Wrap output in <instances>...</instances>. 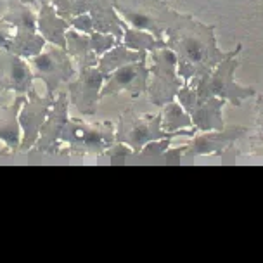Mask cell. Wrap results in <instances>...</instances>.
Returning <instances> with one entry per match:
<instances>
[{"mask_svg":"<svg viewBox=\"0 0 263 263\" xmlns=\"http://www.w3.org/2000/svg\"><path fill=\"white\" fill-rule=\"evenodd\" d=\"M164 42L177 55V69L184 83L194 85L227 58L215 39V26L197 21L191 14H180L164 33Z\"/></svg>","mask_w":263,"mask_h":263,"instance_id":"6da1fadb","label":"cell"},{"mask_svg":"<svg viewBox=\"0 0 263 263\" xmlns=\"http://www.w3.org/2000/svg\"><path fill=\"white\" fill-rule=\"evenodd\" d=\"M116 125L112 121L87 123L80 118H68L61 134V154L66 156H104L116 142Z\"/></svg>","mask_w":263,"mask_h":263,"instance_id":"7a4b0ae2","label":"cell"},{"mask_svg":"<svg viewBox=\"0 0 263 263\" xmlns=\"http://www.w3.org/2000/svg\"><path fill=\"white\" fill-rule=\"evenodd\" d=\"M111 4L126 26L153 33L158 40H164V33L178 17L164 0H111Z\"/></svg>","mask_w":263,"mask_h":263,"instance_id":"3957f363","label":"cell"},{"mask_svg":"<svg viewBox=\"0 0 263 263\" xmlns=\"http://www.w3.org/2000/svg\"><path fill=\"white\" fill-rule=\"evenodd\" d=\"M242 45L239 44L236 50L229 52V55L225 58L222 63H218L213 68V71L208 73L206 77H203L199 82H196L194 90L197 96V101H204L210 97H220L225 102H230L234 106H241L244 99L255 96V90L250 87H242L239 85L234 78L237 68V55L241 52Z\"/></svg>","mask_w":263,"mask_h":263,"instance_id":"277c9868","label":"cell"},{"mask_svg":"<svg viewBox=\"0 0 263 263\" xmlns=\"http://www.w3.org/2000/svg\"><path fill=\"white\" fill-rule=\"evenodd\" d=\"M149 83L147 93L149 101L154 106L163 107L166 102L177 97L184 80L180 78L177 69V55L168 45L149 52Z\"/></svg>","mask_w":263,"mask_h":263,"instance_id":"5b68a950","label":"cell"},{"mask_svg":"<svg viewBox=\"0 0 263 263\" xmlns=\"http://www.w3.org/2000/svg\"><path fill=\"white\" fill-rule=\"evenodd\" d=\"M26 61L31 66L33 77L45 83L49 96H55L61 87L68 85L77 77V64L71 55L66 49L54 44H47L42 52Z\"/></svg>","mask_w":263,"mask_h":263,"instance_id":"8992f818","label":"cell"},{"mask_svg":"<svg viewBox=\"0 0 263 263\" xmlns=\"http://www.w3.org/2000/svg\"><path fill=\"white\" fill-rule=\"evenodd\" d=\"M164 137L177 139L175 134H168L161 126V111L156 115H137L134 109H123L118 116L115 139L123 142L137 154L147 142Z\"/></svg>","mask_w":263,"mask_h":263,"instance_id":"52a82bcc","label":"cell"},{"mask_svg":"<svg viewBox=\"0 0 263 263\" xmlns=\"http://www.w3.org/2000/svg\"><path fill=\"white\" fill-rule=\"evenodd\" d=\"M52 4L59 16L66 17V20L77 16V14L88 12L93 20L96 31L111 33L121 42L126 25L115 11L111 0H52Z\"/></svg>","mask_w":263,"mask_h":263,"instance_id":"ba28073f","label":"cell"},{"mask_svg":"<svg viewBox=\"0 0 263 263\" xmlns=\"http://www.w3.org/2000/svg\"><path fill=\"white\" fill-rule=\"evenodd\" d=\"M175 99L189 112L192 126H196L197 132L222 130L225 126L222 118V109L225 106L223 99L210 97L204 99V101H197L194 87H191L189 83H184L180 87Z\"/></svg>","mask_w":263,"mask_h":263,"instance_id":"9c48e42d","label":"cell"},{"mask_svg":"<svg viewBox=\"0 0 263 263\" xmlns=\"http://www.w3.org/2000/svg\"><path fill=\"white\" fill-rule=\"evenodd\" d=\"M106 77L97 69V66L77 69V77L68 83V97L71 104L83 116H93L101 101V90Z\"/></svg>","mask_w":263,"mask_h":263,"instance_id":"30bf717a","label":"cell"},{"mask_svg":"<svg viewBox=\"0 0 263 263\" xmlns=\"http://www.w3.org/2000/svg\"><path fill=\"white\" fill-rule=\"evenodd\" d=\"M149 83V66L147 58H142L134 63L120 66L109 73L104 80V85L101 90L102 97H115L121 92L130 93L132 99H137L139 96L147 92Z\"/></svg>","mask_w":263,"mask_h":263,"instance_id":"8fae6325","label":"cell"},{"mask_svg":"<svg viewBox=\"0 0 263 263\" xmlns=\"http://www.w3.org/2000/svg\"><path fill=\"white\" fill-rule=\"evenodd\" d=\"M55 96H44L33 90L26 96V101L23 102L20 109V125H21V145L20 153H28L33 149L40 135V128L44 125L45 118L49 116L50 107L54 104Z\"/></svg>","mask_w":263,"mask_h":263,"instance_id":"7c38bea8","label":"cell"},{"mask_svg":"<svg viewBox=\"0 0 263 263\" xmlns=\"http://www.w3.org/2000/svg\"><path fill=\"white\" fill-rule=\"evenodd\" d=\"M69 118V97L66 90L55 93L54 104L50 107L49 116L45 118L40 128V135L31 151L44 154H61V134L64 130L66 121Z\"/></svg>","mask_w":263,"mask_h":263,"instance_id":"4fadbf2b","label":"cell"},{"mask_svg":"<svg viewBox=\"0 0 263 263\" xmlns=\"http://www.w3.org/2000/svg\"><path fill=\"white\" fill-rule=\"evenodd\" d=\"M248 134L246 126H223L222 130H210L199 135H192L185 145H182L180 158L217 156L230 147L237 139Z\"/></svg>","mask_w":263,"mask_h":263,"instance_id":"5bb4252c","label":"cell"},{"mask_svg":"<svg viewBox=\"0 0 263 263\" xmlns=\"http://www.w3.org/2000/svg\"><path fill=\"white\" fill-rule=\"evenodd\" d=\"M33 71L25 58L0 50V92H14L28 96L33 88Z\"/></svg>","mask_w":263,"mask_h":263,"instance_id":"9a60e30c","label":"cell"},{"mask_svg":"<svg viewBox=\"0 0 263 263\" xmlns=\"http://www.w3.org/2000/svg\"><path fill=\"white\" fill-rule=\"evenodd\" d=\"M69 30V21L59 16L54 4H45L36 12V31L45 39L47 44H54L66 49V31Z\"/></svg>","mask_w":263,"mask_h":263,"instance_id":"2e32d148","label":"cell"},{"mask_svg":"<svg viewBox=\"0 0 263 263\" xmlns=\"http://www.w3.org/2000/svg\"><path fill=\"white\" fill-rule=\"evenodd\" d=\"M26 96L16 93L14 101L9 106L0 107V140L6 147L14 153H20L21 145V125H20V109Z\"/></svg>","mask_w":263,"mask_h":263,"instance_id":"e0dca14e","label":"cell"},{"mask_svg":"<svg viewBox=\"0 0 263 263\" xmlns=\"http://www.w3.org/2000/svg\"><path fill=\"white\" fill-rule=\"evenodd\" d=\"M161 126L168 134H175L177 137H192L197 134V128L192 126V120L184 106L173 99L166 102L161 111Z\"/></svg>","mask_w":263,"mask_h":263,"instance_id":"ac0fdd59","label":"cell"},{"mask_svg":"<svg viewBox=\"0 0 263 263\" xmlns=\"http://www.w3.org/2000/svg\"><path fill=\"white\" fill-rule=\"evenodd\" d=\"M66 50L77 64V69L97 66L99 63V58L90 50V36L73 30V28L66 31Z\"/></svg>","mask_w":263,"mask_h":263,"instance_id":"d6986e66","label":"cell"},{"mask_svg":"<svg viewBox=\"0 0 263 263\" xmlns=\"http://www.w3.org/2000/svg\"><path fill=\"white\" fill-rule=\"evenodd\" d=\"M147 55L149 54L139 52V50H132V49H128V47H125L123 44H118V45H115L112 49H109L106 54H102L101 58H99L97 69L104 74V77H107V74L112 73L115 69H118L120 66L134 63V61L147 58Z\"/></svg>","mask_w":263,"mask_h":263,"instance_id":"ffe728a7","label":"cell"},{"mask_svg":"<svg viewBox=\"0 0 263 263\" xmlns=\"http://www.w3.org/2000/svg\"><path fill=\"white\" fill-rule=\"evenodd\" d=\"M47 42L39 31H28V30H20L16 28V35L12 39V45L9 49V52L20 55V58L30 59L33 55L44 50Z\"/></svg>","mask_w":263,"mask_h":263,"instance_id":"44dd1931","label":"cell"},{"mask_svg":"<svg viewBox=\"0 0 263 263\" xmlns=\"http://www.w3.org/2000/svg\"><path fill=\"white\" fill-rule=\"evenodd\" d=\"M4 21L11 23L20 30L36 31V12L35 9L21 0H9L7 12L2 16Z\"/></svg>","mask_w":263,"mask_h":263,"instance_id":"7402d4cb","label":"cell"},{"mask_svg":"<svg viewBox=\"0 0 263 263\" xmlns=\"http://www.w3.org/2000/svg\"><path fill=\"white\" fill-rule=\"evenodd\" d=\"M121 44L132 50H139V52L149 54V52H153V50L159 49V47L166 45V42L158 40L156 36L149 31L137 30V28H132V26H125L123 36H121Z\"/></svg>","mask_w":263,"mask_h":263,"instance_id":"603a6c76","label":"cell"},{"mask_svg":"<svg viewBox=\"0 0 263 263\" xmlns=\"http://www.w3.org/2000/svg\"><path fill=\"white\" fill-rule=\"evenodd\" d=\"M172 137H164V139H158V140H151L144 145L142 149L134 154L132 158H137V159H153V161H161L163 156L166 154V151L170 149V144H172Z\"/></svg>","mask_w":263,"mask_h":263,"instance_id":"cb8c5ba5","label":"cell"},{"mask_svg":"<svg viewBox=\"0 0 263 263\" xmlns=\"http://www.w3.org/2000/svg\"><path fill=\"white\" fill-rule=\"evenodd\" d=\"M88 36H90V50L97 55V58H101L102 54H106L107 50L112 49L115 45L121 44L115 35H111V33L93 31L92 35H88Z\"/></svg>","mask_w":263,"mask_h":263,"instance_id":"d4e9b609","label":"cell"},{"mask_svg":"<svg viewBox=\"0 0 263 263\" xmlns=\"http://www.w3.org/2000/svg\"><path fill=\"white\" fill-rule=\"evenodd\" d=\"M69 26L73 30H77L80 33H85V35H92L96 31V26H93V20L88 12H83V14H77V16L69 17Z\"/></svg>","mask_w":263,"mask_h":263,"instance_id":"484cf974","label":"cell"},{"mask_svg":"<svg viewBox=\"0 0 263 263\" xmlns=\"http://www.w3.org/2000/svg\"><path fill=\"white\" fill-rule=\"evenodd\" d=\"M134 154L135 153L132 151V147H128L126 144H123V142H115L104 153V156L109 158L111 161H125V159H130L132 156H134Z\"/></svg>","mask_w":263,"mask_h":263,"instance_id":"4316f807","label":"cell"},{"mask_svg":"<svg viewBox=\"0 0 263 263\" xmlns=\"http://www.w3.org/2000/svg\"><path fill=\"white\" fill-rule=\"evenodd\" d=\"M16 35V26L4 21L0 17V50H9L12 45V39Z\"/></svg>","mask_w":263,"mask_h":263,"instance_id":"83f0119b","label":"cell"},{"mask_svg":"<svg viewBox=\"0 0 263 263\" xmlns=\"http://www.w3.org/2000/svg\"><path fill=\"white\" fill-rule=\"evenodd\" d=\"M256 126L263 134V93L256 99Z\"/></svg>","mask_w":263,"mask_h":263,"instance_id":"f1b7e54d","label":"cell"},{"mask_svg":"<svg viewBox=\"0 0 263 263\" xmlns=\"http://www.w3.org/2000/svg\"><path fill=\"white\" fill-rule=\"evenodd\" d=\"M251 149L255 151V154H258V156H263V134H261V132L256 135L255 140H253Z\"/></svg>","mask_w":263,"mask_h":263,"instance_id":"f546056e","label":"cell"},{"mask_svg":"<svg viewBox=\"0 0 263 263\" xmlns=\"http://www.w3.org/2000/svg\"><path fill=\"white\" fill-rule=\"evenodd\" d=\"M21 2H25V4H28V6H31L36 12H39V9L42 6H45V4H50L52 0H21Z\"/></svg>","mask_w":263,"mask_h":263,"instance_id":"4dcf8cb0","label":"cell"},{"mask_svg":"<svg viewBox=\"0 0 263 263\" xmlns=\"http://www.w3.org/2000/svg\"><path fill=\"white\" fill-rule=\"evenodd\" d=\"M6 156H12V153L9 151L7 147H4L2 151H0V159H2V158H6Z\"/></svg>","mask_w":263,"mask_h":263,"instance_id":"1f68e13d","label":"cell"}]
</instances>
